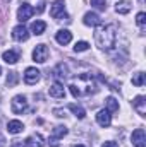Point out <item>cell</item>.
I'll list each match as a JSON object with an SVG mask.
<instances>
[{
    "instance_id": "6da1fadb",
    "label": "cell",
    "mask_w": 146,
    "mask_h": 147,
    "mask_svg": "<svg viewBox=\"0 0 146 147\" xmlns=\"http://www.w3.org/2000/svg\"><path fill=\"white\" fill-rule=\"evenodd\" d=\"M69 89L74 98H86V96H91L96 92V84L91 79V75H79L77 79L72 80Z\"/></svg>"
},
{
    "instance_id": "7a4b0ae2",
    "label": "cell",
    "mask_w": 146,
    "mask_h": 147,
    "mask_svg": "<svg viewBox=\"0 0 146 147\" xmlns=\"http://www.w3.org/2000/svg\"><path fill=\"white\" fill-rule=\"evenodd\" d=\"M115 39H117V33L113 24H98L95 31V41L100 50H112Z\"/></svg>"
},
{
    "instance_id": "3957f363",
    "label": "cell",
    "mask_w": 146,
    "mask_h": 147,
    "mask_svg": "<svg viewBox=\"0 0 146 147\" xmlns=\"http://www.w3.org/2000/svg\"><path fill=\"white\" fill-rule=\"evenodd\" d=\"M50 16L57 21H62V19H67V14H65V3L64 0H55L53 5L50 7Z\"/></svg>"
},
{
    "instance_id": "277c9868",
    "label": "cell",
    "mask_w": 146,
    "mask_h": 147,
    "mask_svg": "<svg viewBox=\"0 0 146 147\" xmlns=\"http://www.w3.org/2000/svg\"><path fill=\"white\" fill-rule=\"evenodd\" d=\"M43 137L40 135V134H33L31 137H28L24 142H19V140H16L12 147H43Z\"/></svg>"
},
{
    "instance_id": "5b68a950",
    "label": "cell",
    "mask_w": 146,
    "mask_h": 147,
    "mask_svg": "<svg viewBox=\"0 0 146 147\" xmlns=\"http://www.w3.org/2000/svg\"><path fill=\"white\" fill-rule=\"evenodd\" d=\"M10 110L12 113H16V115H21V113H24V111L28 110V101H26V98L24 96H16L14 99H12V103H10Z\"/></svg>"
},
{
    "instance_id": "8992f818",
    "label": "cell",
    "mask_w": 146,
    "mask_h": 147,
    "mask_svg": "<svg viewBox=\"0 0 146 147\" xmlns=\"http://www.w3.org/2000/svg\"><path fill=\"white\" fill-rule=\"evenodd\" d=\"M48 55H50V51H48L46 45H36V48L33 50V60L38 63H45L48 60Z\"/></svg>"
},
{
    "instance_id": "52a82bcc",
    "label": "cell",
    "mask_w": 146,
    "mask_h": 147,
    "mask_svg": "<svg viewBox=\"0 0 146 147\" xmlns=\"http://www.w3.org/2000/svg\"><path fill=\"white\" fill-rule=\"evenodd\" d=\"M33 14H35V9H33L29 3H23V5L19 7V10H17V19H19L21 22H26L28 19H31Z\"/></svg>"
},
{
    "instance_id": "ba28073f",
    "label": "cell",
    "mask_w": 146,
    "mask_h": 147,
    "mask_svg": "<svg viewBox=\"0 0 146 147\" xmlns=\"http://www.w3.org/2000/svg\"><path fill=\"white\" fill-rule=\"evenodd\" d=\"M132 146L134 147H146V134L143 128H136L132 132Z\"/></svg>"
},
{
    "instance_id": "9c48e42d",
    "label": "cell",
    "mask_w": 146,
    "mask_h": 147,
    "mask_svg": "<svg viewBox=\"0 0 146 147\" xmlns=\"http://www.w3.org/2000/svg\"><path fill=\"white\" fill-rule=\"evenodd\" d=\"M38 80H40V70L35 69V67H28L26 72H24V82L33 86V84H36Z\"/></svg>"
},
{
    "instance_id": "30bf717a",
    "label": "cell",
    "mask_w": 146,
    "mask_h": 147,
    "mask_svg": "<svg viewBox=\"0 0 146 147\" xmlns=\"http://www.w3.org/2000/svg\"><path fill=\"white\" fill-rule=\"evenodd\" d=\"M96 121H98V125L103 127V128L110 127V123H112V115H110V111L108 110H100L98 115H96Z\"/></svg>"
},
{
    "instance_id": "8fae6325",
    "label": "cell",
    "mask_w": 146,
    "mask_h": 147,
    "mask_svg": "<svg viewBox=\"0 0 146 147\" xmlns=\"http://www.w3.org/2000/svg\"><path fill=\"white\" fill-rule=\"evenodd\" d=\"M12 38H14L16 41H26V39L29 38V33H28V29L21 24V26H16V28L12 29Z\"/></svg>"
},
{
    "instance_id": "7c38bea8",
    "label": "cell",
    "mask_w": 146,
    "mask_h": 147,
    "mask_svg": "<svg viewBox=\"0 0 146 147\" xmlns=\"http://www.w3.org/2000/svg\"><path fill=\"white\" fill-rule=\"evenodd\" d=\"M132 106H134V110L138 111L139 116H146V98L145 96H138V98H134Z\"/></svg>"
},
{
    "instance_id": "4fadbf2b",
    "label": "cell",
    "mask_w": 146,
    "mask_h": 147,
    "mask_svg": "<svg viewBox=\"0 0 146 147\" xmlns=\"http://www.w3.org/2000/svg\"><path fill=\"white\" fill-rule=\"evenodd\" d=\"M50 96L52 98H57V99H60V98H64L65 96V89H64V86L60 84V82H53L52 86H50Z\"/></svg>"
},
{
    "instance_id": "5bb4252c",
    "label": "cell",
    "mask_w": 146,
    "mask_h": 147,
    "mask_svg": "<svg viewBox=\"0 0 146 147\" xmlns=\"http://www.w3.org/2000/svg\"><path fill=\"white\" fill-rule=\"evenodd\" d=\"M55 39H57V43L59 45H69L71 43V39H72V34H71V31H67V29H60V31H57V34H55Z\"/></svg>"
},
{
    "instance_id": "9a60e30c",
    "label": "cell",
    "mask_w": 146,
    "mask_h": 147,
    "mask_svg": "<svg viewBox=\"0 0 146 147\" xmlns=\"http://www.w3.org/2000/svg\"><path fill=\"white\" fill-rule=\"evenodd\" d=\"M83 22H84L86 26H98V24H102V19H100V16L95 14V12H86Z\"/></svg>"
},
{
    "instance_id": "2e32d148",
    "label": "cell",
    "mask_w": 146,
    "mask_h": 147,
    "mask_svg": "<svg viewBox=\"0 0 146 147\" xmlns=\"http://www.w3.org/2000/svg\"><path fill=\"white\" fill-rule=\"evenodd\" d=\"M7 130H9V134L17 135V134H21V132L24 130V125H23V121H19V120H10V121L7 123Z\"/></svg>"
},
{
    "instance_id": "e0dca14e",
    "label": "cell",
    "mask_w": 146,
    "mask_h": 147,
    "mask_svg": "<svg viewBox=\"0 0 146 147\" xmlns=\"http://www.w3.org/2000/svg\"><path fill=\"white\" fill-rule=\"evenodd\" d=\"M64 135H67V128H65V127H62V125H59V127H55V128L52 130V135H50V142L57 144V140H59V139H62Z\"/></svg>"
},
{
    "instance_id": "ac0fdd59",
    "label": "cell",
    "mask_w": 146,
    "mask_h": 147,
    "mask_svg": "<svg viewBox=\"0 0 146 147\" xmlns=\"http://www.w3.org/2000/svg\"><path fill=\"white\" fill-rule=\"evenodd\" d=\"M131 9H132V2H129V0H120V2L115 3L117 14H129Z\"/></svg>"
},
{
    "instance_id": "d6986e66",
    "label": "cell",
    "mask_w": 146,
    "mask_h": 147,
    "mask_svg": "<svg viewBox=\"0 0 146 147\" xmlns=\"http://www.w3.org/2000/svg\"><path fill=\"white\" fill-rule=\"evenodd\" d=\"M2 58L5 60V63L14 65V63H17V60H19V51H16V50H9V51H5V53L2 55Z\"/></svg>"
},
{
    "instance_id": "ffe728a7",
    "label": "cell",
    "mask_w": 146,
    "mask_h": 147,
    "mask_svg": "<svg viewBox=\"0 0 146 147\" xmlns=\"http://www.w3.org/2000/svg\"><path fill=\"white\" fill-rule=\"evenodd\" d=\"M45 29H46V24H45L43 21H35V22L31 24V31H33V34H36V36L43 34Z\"/></svg>"
},
{
    "instance_id": "44dd1931",
    "label": "cell",
    "mask_w": 146,
    "mask_h": 147,
    "mask_svg": "<svg viewBox=\"0 0 146 147\" xmlns=\"http://www.w3.org/2000/svg\"><path fill=\"white\" fill-rule=\"evenodd\" d=\"M69 110L72 111L74 115L79 118V120H83L84 116H86V111H84V108L83 106H79V105H69Z\"/></svg>"
},
{
    "instance_id": "7402d4cb",
    "label": "cell",
    "mask_w": 146,
    "mask_h": 147,
    "mask_svg": "<svg viewBox=\"0 0 146 147\" xmlns=\"http://www.w3.org/2000/svg\"><path fill=\"white\" fill-rule=\"evenodd\" d=\"M67 74H69V70H67V67L64 63H59L55 67V70H53V75L55 77H67Z\"/></svg>"
},
{
    "instance_id": "603a6c76",
    "label": "cell",
    "mask_w": 146,
    "mask_h": 147,
    "mask_svg": "<svg viewBox=\"0 0 146 147\" xmlns=\"http://www.w3.org/2000/svg\"><path fill=\"white\" fill-rule=\"evenodd\" d=\"M132 84L138 86V87H143L145 86V74L143 72H136L132 75Z\"/></svg>"
},
{
    "instance_id": "cb8c5ba5",
    "label": "cell",
    "mask_w": 146,
    "mask_h": 147,
    "mask_svg": "<svg viewBox=\"0 0 146 147\" xmlns=\"http://www.w3.org/2000/svg\"><path fill=\"white\" fill-rule=\"evenodd\" d=\"M105 103H107V110H108L110 113L119 110V101H117L115 98H112V96H110V98H107V101H105Z\"/></svg>"
},
{
    "instance_id": "d4e9b609",
    "label": "cell",
    "mask_w": 146,
    "mask_h": 147,
    "mask_svg": "<svg viewBox=\"0 0 146 147\" xmlns=\"http://www.w3.org/2000/svg\"><path fill=\"white\" fill-rule=\"evenodd\" d=\"M89 48V45L86 43V41H77L76 45H74V51L76 53H81V51H86Z\"/></svg>"
},
{
    "instance_id": "484cf974",
    "label": "cell",
    "mask_w": 146,
    "mask_h": 147,
    "mask_svg": "<svg viewBox=\"0 0 146 147\" xmlns=\"http://www.w3.org/2000/svg\"><path fill=\"white\" fill-rule=\"evenodd\" d=\"M91 5L98 10H107V0H91Z\"/></svg>"
},
{
    "instance_id": "4316f807",
    "label": "cell",
    "mask_w": 146,
    "mask_h": 147,
    "mask_svg": "<svg viewBox=\"0 0 146 147\" xmlns=\"http://www.w3.org/2000/svg\"><path fill=\"white\" fill-rule=\"evenodd\" d=\"M16 82H17V72H9V75H7V86L12 87Z\"/></svg>"
},
{
    "instance_id": "83f0119b",
    "label": "cell",
    "mask_w": 146,
    "mask_h": 147,
    "mask_svg": "<svg viewBox=\"0 0 146 147\" xmlns=\"http://www.w3.org/2000/svg\"><path fill=\"white\" fill-rule=\"evenodd\" d=\"M136 22H138L139 26H145V22H146V14L145 12H139V14L136 16Z\"/></svg>"
},
{
    "instance_id": "f1b7e54d",
    "label": "cell",
    "mask_w": 146,
    "mask_h": 147,
    "mask_svg": "<svg viewBox=\"0 0 146 147\" xmlns=\"http://www.w3.org/2000/svg\"><path fill=\"white\" fill-rule=\"evenodd\" d=\"M102 147H119V146H117V142H112V140H108V142H105Z\"/></svg>"
},
{
    "instance_id": "f546056e",
    "label": "cell",
    "mask_w": 146,
    "mask_h": 147,
    "mask_svg": "<svg viewBox=\"0 0 146 147\" xmlns=\"http://www.w3.org/2000/svg\"><path fill=\"white\" fill-rule=\"evenodd\" d=\"M43 10H45V3L41 2V3H40V7H38V12H43Z\"/></svg>"
},
{
    "instance_id": "4dcf8cb0",
    "label": "cell",
    "mask_w": 146,
    "mask_h": 147,
    "mask_svg": "<svg viewBox=\"0 0 146 147\" xmlns=\"http://www.w3.org/2000/svg\"><path fill=\"white\" fill-rule=\"evenodd\" d=\"M72 147H84V146H81V144H77V146H72Z\"/></svg>"
},
{
    "instance_id": "1f68e13d",
    "label": "cell",
    "mask_w": 146,
    "mask_h": 147,
    "mask_svg": "<svg viewBox=\"0 0 146 147\" xmlns=\"http://www.w3.org/2000/svg\"><path fill=\"white\" fill-rule=\"evenodd\" d=\"M0 74H2V69H0Z\"/></svg>"
}]
</instances>
